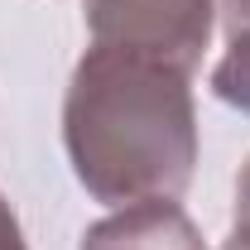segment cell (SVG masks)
<instances>
[{"label": "cell", "instance_id": "1", "mask_svg": "<svg viewBox=\"0 0 250 250\" xmlns=\"http://www.w3.org/2000/svg\"><path fill=\"white\" fill-rule=\"evenodd\" d=\"M62 145L77 183L106 207L178 202L197 168L188 72L92 43L67 82Z\"/></svg>", "mask_w": 250, "mask_h": 250}, {"label": "cell", "instance_id": "2", "mask_svg": "<svg viewBox=\"0 0 250 250\" xmlns=\"http://www.w3.org/2000/svg\"><path fill=\"white\" fill-rule=\"evenodd\" d=\"M217 20V0H87V34L101 48L197 72Z\"/></svg>", "mask_w": 250, "mask_h": 250}, {"label": "cell", "instance_id": "3", "mask_svg": "<svg viewBox=\"0 0 250 250\" xmlns=\"http://www.w3.org/2000/svg\"><path fill=\"white\" fill-rule=\"evenodd\" d=\"M82 250H207V241L178 202H130L87 226Z\"/></svg>", "mask_w": 250, "mask_h": 250}, {"label": "cell", "instance_id": "4", "mask_svg": "<svg viewBox=\"0 0 250 250\" xmlns=\"http://www.w3.org/2000/svg\"><path fill=\"white\" fill-rule=\"evenodd\" d=\"M212 92H217V101L250 116V29L226 39V53L212 67Z\"/></svg>", "mask_w": 250, "mask_h": 250}, {"label": "cell", "instance_id": "5", "mask_svg": "<svg viewBox=\"0 0 250 250\" xmlns=\"http://www.w3.org/2000/svg\"><path fill=\"white\" fill-rule=\"evenodd\" d=\"M231 236L250 241V159L241 164V178H236V217H231Z\"/></svg>", "mask_w": 250, "mask_h": 250}, {"label": "cell", "instance_id": "6", "mask_svg": "<svg viewBox=\"0 0 250 250\" xmlns=\"http://www.w3.org/2000/svg\"><path fill=\"white\" fill-rule=\"evenodd\" d=\"M217 20L226 29V39L231 34H246L250 29V0H217Z\"/></svg>", "mask_w": 250, "mask_h": 250}, {"label": "cell", "instance_id": "7", "mask_svg": "<svg viewBox=\"0 0 250 250\" xmlns=\"http://www.w3.org/2000/svg\"><path fill=\"white\" fill-rule=\"evenodd\" d=\"M0 250H29L24 246V231H20V221H15L5 197H0Z\"/></svg>", "mask_w": 250, "mask_h": 250}, {"label": "cell", "instance_id": "8", "mask_svg": "<svg viewBox=\"0 0 250 250\" xmlns=\"http://www.w3.org/2000/svg\"><path fill=\"white\" fill-rule=\"evenodd\" d=\"M221 250H250V241H241V236H231V241H226Z\"/></svg>", "mask_w": 250, "mask_h": 250}]
</instances>
